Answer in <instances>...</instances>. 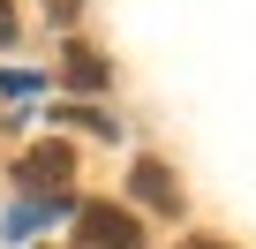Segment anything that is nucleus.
<instances>
[{
	"label": "nucleus",
	"instance_id": "nucleus-1",
	"mask_svg": "<svg viewBox=\"0 0 256 249\" xmlns=\"http://www.w3.org/2000/svg\"><path fill=\"white\" fill-rule=\"evenodd\" d=\"M16 181L38 189V196H60V181H76V151H68V144H30V151L16 159Z\"/></svg>",
	"mask_w": 256,
	"mask_h": 249
},
{
	"label": "nucleus",
	"instance_id": "nucleus-2",
	"mask_svg": "<svg viewBox=\"0 0 256 249\" xmlns=\"http://www.w3.org/2000/svg\"><path fill=\"white\" fill-rule=\"evenodd\" d=\"M76 226H83V241H98V249H144V226L128 219L120 204H83Z\"/></svg>",
	"mask_w": 256,
	"mask_h": 249
},
{
	"label": "nucleus",
	"instance_id": "nucleus-3",
	"mask_svg": "<svg viewBox=\"0 0 256 249\" xmlns=\"http://www.w3.org/2000/svg\"><path fill=\"white\" fill-rule=\"evenodd\" d=\"M128 189H136L151 211H181V189H174V174L158 166V159H136V174H128Z\"/></svg>",
	"mask_w": 256,
	"mask_h": 249
},
{
	"label": "nucleus",
	"instance_id": "nucleus-4",
	"mask_svg": "<svg viewBox=\"0 0 256 249\" xmlns=\"http://www.w3.org/2000/svg\"><path fill=\"white\" fill-rule=\"evenodd\" d=\"M60 68H68V83H76V91H98V83H106V61H98L90 46H68V61H60Z\"/></svg>",
	"mask_w": 256,
	"mask_h": 249
},
{
	"label": "nucleus",
	"instance_id": "nucleus-5",
	"mask_svg": "<svg viewBox=\"0 0 256 249\" xmlns=\"http://www.w3.org/2000/svg\"><path fill=\"white\" fill-rule=\"evenodd\" d=\"M53 211H60V196H30V204H16V211H8V241H23L30 226H46Z\"/></svg>",
	"mask_w": 256,
	"mask_h": 249
},
{
	"label": "nucleus",
	"instance_id": "nucleus-6",
	"mask_svg": "<svg viewBox=\"0 0 256 249\" xmlns=\"http://www.w3.org/2000/svg\"><path fill=\"white\" fill-rule=\"evenodd\" d=\"M53 121H76V129H90V136H113V121H106L98 106H60Z\"/></svg>",
	"mask_w": 256,
	"mask_h": 249
},
{
	"label": "nucleus",
	"instance_id": "nucleus-7",
	"mask_svg": "<svg viewBox=\"0 0 256 249\" xmlns=\"http://www.w3.org/2000/svg\"><path fill=\"white\" fill-rule=\"evenodd\" d=\"M0 46H16V8L0 0Z\"/></svg>",
	"mask_w": 256,
	"mask_h": 249
},
{
	"label": "nucleus",
	"instance_id": "nucleus-8",
	"mask_svg": "<svg viewBox=\"0 0 256 249\" xmlns=\"http://www.w3.org/2000/svg\"><path fill=\"white\" fill-rule=\"evenodd\" d=\"M46 8H53V23H68V16L83 8V0H46Z\"/></svg>",
	"mask_w": 256,
	"mask_h": 249
},
{
	"label": "nucleus",
	"instance_id": "nucleus-9",
	"mask_svg": "<svg viewBox=\"0 0 256 249\" xmlns=\"http://www.w3.org/2000/svg\"><path fill=\"white\" fill-rule=\"evenodd\" d=\"M181 249H234V241H181Z\"/></svg>",
	"mask_w": 256,
	"mask_h": 249
}]
</instances>
